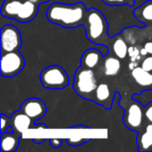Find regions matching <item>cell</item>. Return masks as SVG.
<instances>
[{"label":"cell","instance_id":"6da1fadb","mask_svg":"<svg viewBox=\"0 0 152 152\" xmlns=\"http://www.w3.org/2000/svg\"><path fill=\"white\" fill-rule=\"evenodd\" d=\"M87 9V6L82 1L74 4L53 3L47 8L46 18L55 25L66 28H74L84 26Z\"/></svg>","mask_w":152,"mask_h":152},{"label":"cell","instance_id":"7a4b0ae2","mask_svg":"<svg viewBox=\"0 0 152 152\" xmlns=\"http://www.w3.org/2000/svg\"><path fill=\"white\" fill-rule=\"evenodd\" d=\"M83 27L86 29L88 40L93 44L107 47L111 45L112 37L109 34V22L101 10L89 7Z\"/></svg>","mask_w":152,"mask_h":152},{"label":"cell","instance_id":"3957f363","mask_svg":"<svg viewBox=\"0 0 152 152\" xmlns=\"http://www.w3.org/2000/svg\"><path fill=\"white\" fill-rule=\"evenodd\" d=\"M95 74L92 69L78 67L74 75L73 89L80 97L93 101L94 92L98 86Z\"/></svg>","mask_w":152,"mask_h":152},{"label":"cell","instance_id":"277c9868","mask_svg":"<svg viewBox=\"0 0 152 152\" xmlns=\"http://www.w3.org/2000/svg\"><path fill=\"white\" fill-rule=\"evenodd\" d=\"M40 82L46 89L61 90L69 85V78L67 71L62 67L51 65L41 71Z\"/></svg>","mask_w":152,"mask_h":152},{"label":"cell","instance_id":"5b68a950","mask_svg":"<svg viewBox=\"0 0 152 152\" xmlns=\"http://www.w3.org/2000/svg\"><path fill=\"white\" fill-rule=\"evenodd\" d=\"M119 106L124 108V125L131 131L140 132L145 118L144 106L133 97L129 100V102H126L125 105L120 104Z\"/></svg>","mask_w":152,"mask_h":152},{"label":"cell","instance_id":"8992f818","mask_svg":"<svg viewBox=\"0 0 152 152\" xmlns=\"http://www.w3.org/2000/svg\"><path fill=\"white\" fill-rule=\"evenodd\" d=\"M25 66L23 55L19 51L1 53V76L4 77H12L18 75Z\"/></svg>","mask_w":152,"mask_h":152},{"label":"cell","instance_id":"52a82bcc","mask_svg":"<svg viewBox=\"0 0 152 152\" xmlns=\"http://www.w3.org/2000/svg\"><path fill=\"white\" fill-rule=\"evenodd\" d=\"M21 45V35L15 26L7 24L1 28V53L19 51Z\"/></svg>","mask_w":152,"mask_h":152},{"label":"cell","instance_id":"ba28073f","mask_svg":"<svg viewBox=\"0 0 152 152\" xmlns=\"http://www.w3.org/2000/svg\"><path fill=\"white\" fill-rule=\"evenodd\" d=\"M20 110L28 116L33 123L45 117L47 108L44 101L39 98H28L25 100L20 107Z\"/></svg>","mask_w":152,"mask_h":152},{"label":"cell","instance_id":"9c48e42d","mask_svg":"<svg viewBox=\"0 0 152 152\" xmlns=\"http://www.w3.org/2000/svg\"><path fill=\"white\" fill-rule=\"evenodd\" d=\"M114 99L115 94L112 93L111 88L107 83H101L98 85L93 98L94 102L110 110L112 107Z\"/></svg>","mask_w":152,"mask_h":152},{"label":"cell","instance_id":"30bf717a","mask_svg":"<svg viewBox=\"0 0 152 152\" xmlns=\"http://www.w3.org/2000/svg\"><path fill=\"white\" fill-rule=\"evenodd\" d=\"M10 118L11 125L14 132L19 134L20 136H22L28 129L36 128V126H32V119L20 110L12 114Z\"/></svg>","mask_w":152,"mask_h":152},{"label":"cell","instance_id":"8fae6325","mask_svg":"<svg viewBox=\"0 0 152 152\" xmlns=\"http://www.w3.org/2000/svg\"><path fill=\"white\" fill-rule=\"evenodd\" d=\"M40 4L34 3L29 0H23L20 10L16 17V20L27 23L33 20L38 12V7Z\"/></svg>","mask_w":152,"mask_h":152},{"label":"cell","instance_id":"7c38bea8","mask_svg":"<svg viewBox=\"0 0 152 152\" xmlns=\"http://www.w3.org/2000/svg\"><path fill=\"white\" fill-rule=\"evenodd\" d=\"M104 57L102 51L98 48H90L86 50L81 56V66L94 69L100 63L101 58Z\"/></svg>","mask_w":152,"mask_h":152},{"label":"cell","instance_id":"4fadbf2b","mask_svg":"<svg viewBox=\"0 0 152 152\" xmlns=\"http://www.w3.org/2000/svg\"><path fill=\"white\" fill-rule=\"evenodd\" d=\"M135 18L144 25L152 24V0H146L134 9Z\"/></svg>","mask_w":152,"mask_h":152},{"label":"cell","instance_id":"5bb4252c","mask_svg":"<svg viewBox=\"0 0 152 152\" xmlns=\"http://www.w3.org/2000/svg\"><path fill=\"white\" fill-rule=\"evenodd\" d=\"M128 43L122 36V34H117L112 37L111 50L115 56L120 60H124L128 55Z\"/></svg>","mask_w":152,"mask_h":152},{"label":"cell","instance_id":"9a60e30c","mask_svg":"<svg viewBox=\"0 0 152 152\" xmlns=\"http://www.w3.org/2000/svg\"><path fill=\"white\" fill-rule=\"evenodd\" d=\"M20 135L15 132L1 134V151L14 152L20 144Z\"/></svg>","mask_w":152,"mask_h":152},{"label":"cell","instance_id":"2e32d148","mask_svg":"<svg viewBox=\"0 0 152 152\" xmlns=\"http://www.w3.org/2000/svg\"><path fill=\"white\" fill-rule=\"evenodd\" d=\"M137 145L139 151H152V124H148L139 132Z\"/></svg>","mask_w":152,"mask_h":152},{"label":"cell","instance_id":"e0dca14e","mask_svg":"<svg viewBox=\"0 0 152 152\" xmlns=\"http://www.w3.org/2000/svg\"><path fill=\"white\" fill-rule=\"evenodd\" d=\"M132 77L134 80L142 87H144L145 89H149L148 87H151L152 74L151 72H148L144 70L141 66L134 68L132 69L131 72Z\"/></svg>","mask_w":152,"mask_h":152},{"label":"cell","instance_id":"ac0fdd59","mask_svg":"<svg viewBox=\"0 0 152 152\" xmlns=\"http://www.w3.org/2000/svg\"><path fill=\"white\" fill-rule=\"evenodd\" d=\"M23 0H9L4 1L2 4L1 14L7 19L16 20V17L20 10Z\"/></svg>","mask_w":152,"mask_h":152},{"label":"cell","instance_id":"d6986e66","mask_svg":"<svg viewBox=\"0 0 152 152\" xmlns=\"http://www.w3.org/2000/svg\"><path fill=\"white\" fill-rule=\"evenodd\" d=\"M120 69L121 61L119 58L117 56H109L104 59L102 70L106 77H115L119 73Z\"/></svg>","mask_w":152,"mask_h":152},{"label":"cell","instance_id":"ffe728a7","mask_svg":"<svg viewBox=\"0 0 152 152\" xmlns=\"http://www.w3.org/2000/svg\"><path fill=\"white\" fill-rule=\"evenodd\" d=\"M128 56L131 61H141V60L143 58L141 54V48L139 45H131L128 48Z\"/></svg>","mask_w":152,"mask_h":152},{"label":"cell","instance_id":"44dd1931","mask_svg":"<svg viewBox=\"0 0 152 152\" xmlns=\"http://www.w3.org/2000/svg\"><path fill=\"white\" fill-rule=\"evenodd\" d=\"M104 4L110 6H119L129 4L130 6H134L135 0H102Z\"/></svg>","mask_w":152,"mask_h":152},{"label":"cell","instance_id":"7402d4cb","mask_svg":"<svg viewBox=\"0 0 152 152\" xmlns=\"http://www.w3.org/2000/svg\"><path fill=\"white\" fill-rule=\"evenodd\" d=\"M66 142H68V144L69 146H72V147H77V146H80L84 143H86V142H89L91 141L90 138H66L65 139Z\"/></svg>","mask_w":152,"mask_h":152},{"label":"cell","instance_id":"603a6c76","mask_svg":"<svg viewBox=\"0 0 152 152\" xmlns=\"http://www.w3.org/2000/svg\"><path fill=\"white\" fill-rule=\"evenodd\" d=\"M141 67L148 71V72H152V55H147L146 57H144L142 61H141Z\"/></svg>","mask_w":152,"mask_h":152},{"label":"cell","instance_id":"cb8c5ba5","mask_svg":"<svg viewBox=\"0 0 152 152\" xmlns=\"http://www.w3.org/2000/svg\"><path fill=\"white\" fill-rule=\"evenodd\" d=\"M10 125H11V118L5 116L4 114H1V134L5 133V130Z\"/></svg>","mask_w":152,"mask_h":152},{"label":"cell","instance_id":"d4e9b609","mask_svg":"<svg viewBox=\"0 0 152 152\" xmlns=\"http://www.w3.org/2000/svg\"><path fill=\"white\" fill-rule=\"evenodd\" d=\"M62 142H63V140L61 138H51V139H49L50 145L54 149L60 148L62 145Z\"/></svg>","mask_w":152,"mask_h":152},{"label":"cell","instance_id":"484cf974","mask_svg":"<svg viewBox=\"0 0 152 152\" xmlns=\"http://www.w3.org/2000/svg\"><path fill=\"white\" fill-rule=\"evenodd\" d=\"M143 47L148 52V54L152 55V39H150V40L146 41L144 43V45H143Z\"/></svg>","mask_w":152,"mask_h":152},{"label":"cell","instance_id":"4316f807","mask_svg":"<svg viewBox=\"0 0 152 152\" xmlns=\"http://www.w3.org/2000/svg\"><path fill=\"white\" fill-rule=\"evenodd\" d=\"M138 66H139V61H131L130 63H129V65H128V67H129V69L131 70L134 69V68L138 67Z\"/></svg>","mask_w":152,"mask_h":152},{"label":"cell","instance_id":"83f0119b","mask_svg":"<svg viewBox=\"0 0 152 152\" xmlns=\"http://www.w3.org/2000/svg\"><path fill=\"white\" fill-rule=\"evenodd\" d=\"M69 129H89V127H88V126H86L78 125V126H70V127H69Z\"/></svg>","mask_w":152,"mask_h":152},{"label":"cell","instance_id":"f1b7e54d","mask_svg":"<svg viewBox=\"0 0 152 152\" xmlns=\"http://www.w3.org/2000/svg\"><path fill=\"white\" fill-rule=\"evenodd\" d=\"M33 140V142H35V143H37V144H41V143H43L44 142H45L47 139L46 138H33L32 139Z\"/></svg>","mask_w":152,"mask_h":152},{"label":"cell","instance_id":"f546056e","mask_svg":"<svg viewBox=\"0 0 152 152\" xmlns=\"http://www.w3.org/2000/svg\"><path fill=\"white\" fill-rule=\"evenodd\" d=\"M141 54L142 55V57H143V58H144V57H146L147 55H149V54H148V52L146 51V49H145L144 47L141 48Z\"/></svg>","mask_w":152,"mask_h":152},{"label":"cell","instance_id":"4dcf8cb0","mask_svg":"<svg viewBox=\"0 0 152 152\" xmlns=\"http://www.w3.org/2000/svg\"><path fill=\"white\" fill-rule=\"evenodd\" d=\"M36 128H44V129H47L48 127H47L45 124H37V125H36Z\"/></svg>","mask_w":152,"mask_h":152},{"label":"cell","instance_id":"1f68e13d","mask_svg":"<svg viewBox=\"0 0 152 152\" xmlns=\"http://www.w3.org/2000/svg\"><path fill=\"white\" fill-rule=\"evenodd\" d=\"M50 0H39V4H45V3H47V2H49Z\"/></svg>","mask_w":152,"mask_h":152},{"label":"cell","instance_id":"d6a6232c","mask_svg":"<svg viewBox=\"0 0 152 152\" xmlns=\"http://www.w3.org/2000/svg\"><path fill=\"white\" fill-rule=\"evenodd\" d=\"M29 1H32V2H34V3H37V4H39V0H29Z\"/></svg>","mask_w":152,"mask_h":152},{"label":"cell","instance_id":"836d02e7","mask_svg":"<svg viewBox=\"0 0 152 152\" xmlns=\"http://www.w3.org/2000/svg\"><path fill=\"white\" fill-rule=\"evenodd\" d=\"M151 89H152V81H151Z\"/></svg>","mask_w":152,"mask_h":152}]
</instances>
